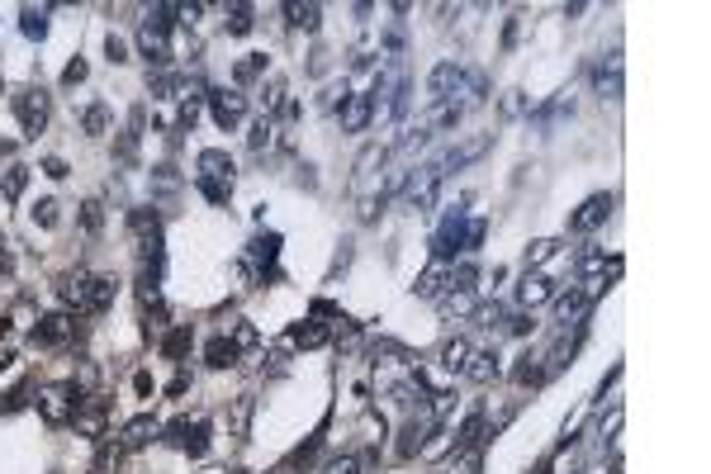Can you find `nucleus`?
I'll use <instances>...</instances> for the list:
<instances>
[{
  "label": "nucleus",
  "instance_id": "obj_1",
  "mask_svg": "<svg viewBox=\"0 0 711 474\" xmlns=\"http://www.w3.org/2000/svg\"><path fill=\"white\" fill-rule=\"evenodd\" d=\"M39 417L48 422V427H67V422L76 417V408L86 403V389H81L76 380H53L39 389Z\"/></svg>",
  "mask_w": 711,
  "mask_h": 474
},
{
  "label": "nucleus",
  "instance_id": "obj_2",
  "mask_svg": "<svg viewBox=\"0 0 711 474\" xmlns=\"http://www.w3.org/2000/svg\"><path fill=\"white\" fill-rule=\"evenodd\" d=\"M10 105H14V118H20L24 138H39V133L48 128V114H53V105H48V91H43V86H24V91H14V95H10Z\"/></svg>",
  "mask_w": 711,
  "mask_h": 474
},
{
  "label": "nucleus",
  "instance_id": "obj_3",
  "mask_svg": "<svg viewBox=\"0 0 711 474\" xmlns=\"http://www.w3.org/2000/svg\"><path fill=\"white\" fill-rule=\"evenodd\" d=\"M441 171H437V162H427V166H418V171L408 176V185H403V205L412 209V214H432V205H437V195H441Z\"/></svg>",
  "mask_w": 711,
  "mask_h": 474
},
{
  "label": "nucleus",
  "instance_id": "obj_4",
  "mask_svg": "<svg viewBox=\"0 0 711 474\" xmlns=\"http://www.w3.org/2000/svg\"><path fill=\"white\" fill-rule=\"evenodd\" d=\"M209 114H213V124H219L223 133H233L242 118H247V95L238 91V86H219V91H209Z\"/></svg>",
  "mask_w": 711,
  "mask_h": 474
},
{
  "label": "nucleus",
  "instance_id": "obj_5",
  "mask_svg": "<svg viewBox=\"0 0 711 474\" xmlns=\"http://www.w3.org/2000/svg\"><path fill=\"white\" fill-rule=\"evenodd\" d=\"M81 337V328H76V318L62 309V313H43L39 323H34V347H67V342H76Z\"/></svg>",
  "mask_w": 711,
  "mask_h": 474
},
{
  "label": "nucleus",
  "instance_id": "obj_6",
  "mask_svg": "<svg viewBox=\"0 0 711 474\" xmlns=\"http://www.w3.org/2000/svg\"><path fill=\"white\" fill-rule=\"evenodd\" d=\"M76 432L81 436H91V442H105L109 436V399H100V394H86V403L76 408Z\"/></svg>",
  "mask_w": 711,
  "mask_h": 474
},
{
  "label": "nucleus",
  "instance_id": "obj_7",
  "mask_svg": "<svg viewBox=\"0 0 711 474\" xmlns=\"http://www.w3.org/2000/svg\"><path fill=\"white\" fill-rule=\"evenodd\" d=\"M465 228H470V224H465V214H460V209L446 214V224H441L437 237H432V257H437L441 266L451 261L455 251H465Z\"/></svg>",
  "mask_w": 711,
  "mask_h": 474
},
{
  "label": "nucleus",
  "instance_id": "obj_8",
  "mask_svg": "<svg viewBox=\"0 0 711 474\" xmlns=\"http://www.w3.org/2000/svg\"><path fill=\"white\" fill-rule=\"evenodd\" d=\"M460 91H465V66L460 62H437L432 76H427V95H432L437 105H446V100H455Z\"/></svg>",
  "mask_w": 711,
  "mask_h": 474
},
{
  "label": "nucleus",
  "instance_id": "obj_9",
  "mask_svg": "<svg viewBox=\"0 0 711 474\" xmlns=\"http://www.w3.org/2000/svg\"><path fill=\"white\" fill-rule=\"evenodd\" d=\"M611 209H617V199H611V195H588L584 205L569 214V228H574V233H598L607 218H611Z\"/></svg>",
  "mask_w": 711,
  "mask_h": 474
},
{
  "label": "nucleus",
  "instance_id": "obj_10",
  "mask_svg": "<svg viewBox=\"0 0 711 474\" xmlns=\"http://www.w3.org/2000/svg\"><path fill=\"white\" fill-rule=\"evenodd\" d=\"M91 270H67V276L57 280V299H62V309L67 313H86V303H91Z\"/></svg>",
  "mask_w": 711,
  "mask_h": 474
},
{
  "label": "nucleus",
  "instance_id": "obj_11",
  "mask_svg": "<svg viewBox=\"0 0 711 474\" xmlns=\"http://www.w3.org/2000/svg\"><path fill=\"white\" fill-rule=\"evenodd\" d=\"M157 436H161V422L152 413H138V417H128L119 427V446L124 451H143V446H152Z\"/></svg>",
  "mask_w": 711,
  "mask_h": 474
},
{
  "label": "nucleus",
  "instance_id": "obj_12",
  "mask_svg": "<svg viewBox=\"0 0 711 474\" xmlns=\"http://www.w3.org/2000/svg\"><path fill=\"white\" fill-rule=\"evenodd\" d=\"M432 432H437V413L432 408H422V417H408L403 432H399V455H403V461H408V455H418Z\"/></svg>",
  "mask_w": 711,
  "mask_h": 474
},
{
  "label": "nucleus",
  "instance_id": "obj_13",
  "mask_svg": "<svg viewBox=\"0 0 711 474\" xmlns=\"http://www.w3.org/2000/svg\"><path fill=\"white\" fill-rule=\"evenodd\" d=\"M489 143H493V133H474L470 143H460V147H451L446 157H437V171L446 176V171H460V166H470V162H479L489 152Z\"/></svg>",
  "mask_w": 711,
  "mask_h": 474
},
{
  "label": "nucleus",
  "instance_id": "obj_14",
  "mask_svg": "<svg viewBox=\"0 0 711 474\" xmlns=\"http://www.w3.org/2000/svg\"><path fill=\"white\" fill-rule=\"evenodd\" d=\"M588 309H593V294L588 290H569V294H555V323L559 328H578L588 318Z\"/></svg>",
  "mask_w": 711,
  "mask_h": 474
},
{
  "label": "nucleus",
  "instance_id": "obj_15",
  "mask_svg": "<svg viewBox=\"0 0 711 474\" xmlns=\"http://www.w3.org/2000/svg\"><path fill=\"white\" fill-rule=\"evenodd\" d=\"M280 257V233H266V237H252V247H247V266H252V276L266 280V266H275Z\"/></svg>",
  "mask_w": 711,
  "mask_h": 474
},
{
  "label": "nucleus",
  "instance_id": "obj_16",
  "mask_svg": "<svg viewBox=\"0 0 711 474\" xmlns=\"http://www.w3.org/2000/svg\"><path fill=\"white\" fill-rule=\"evenodd\" d=\"M545 299H555V280L541 276V270H526L522 285H517V303L522 309H536V303H545Z\"/></svg>",
  "mask_w": 711,
  "mask_h": 474
},
{
  "label": "nucleus",
  "instance_id": "obj_17",
  "mask_svg": "<svg viewBox=\"0 0 711 474\" xmlns=\"http://www.w3.org/2000/svg\"><path fill=\"white\" fill-rule=\"evenodd\" d=\"M195 176H209V180L233 185V157H228L223 147H204V152H200V162H195Z\"/></svg>",
  "mask_w": 711,
  "mask_h": 474
},
{
  "label": "nucleus",
  "instance_id": "obj_18",
  "mask_svg": "<svg viewBox=\"0 0 711 474\" xmlns=\"http://www.w3.org/2000/svg\"><path fill=\"white\" fill-rule=\"evenodd\" d=\"M370 118H375V100H370V95H346V105H342V133H366Z\"/></svg>",
  "mask_w": 711,
  "mask_h": 474
},
{
  "label": "nucleus",
  "instance_id": "obj_19",
  "mask_svg": "<svg viewBox=\"0 0 711 474\" xmlns=\"http://www.w3.org/2000/svg\"><path fill=\"white\" fill-rule=\"evenodd\" d=\"M470 384H493L503 375V365H499V351H474L470 361H465V370H460Z\"/></svg>",
  "mask_w": 711,
  "mask_h": 474
},
{
  "label": "nucleus",
  "instance_id": "obj_20",
  "mask_svg": "<svg viewBox=\"0 0 711 474\" xmlns=\"http://www.w3.org/2000/svg\"><path fill=\"white\" fill-rule=\"evenodd\" d=\"M138 53L147 57V66H157V72H161V66L171 62V43H167V33H157V29H147V24H143V29H138Z\"/></svg>",
  "mask_w": 711,
  "mask_h": 474
},
{
  "label": "nucleus",
  "instance_id": "obj_21",
  "mask_svg": "<svg viewBox=\"0 0 711 474\" xmlns=\"http://www.w3.org/2000/svg\"><path fill=\"white\" fill-rule=\"evenodd\" d=\"M327 342H333V328L318 323V318H304V323H294V328H290V347L313 351V347H327Z\"/></svg>",
  "mask_w": 711,
  "mask_h": 474
},
{
  "label": "nucleus",
  "instance_id": "obj_22",
  "mask_svg": "<svg viewBox=\"0 0 711 474\" xmlns=\"http://www.w3.org/2000/svg\"><path fill=\"white\" fill-rule=\"evenodd\" d=\"M593 86L603 100H621V53H611L598 72H593Z\"/></svg>",
  "mask_w": 711,
  "mask_h": 474
},
{
  "label": "nucleus",
  "instance_id": "obj_23",
  "mask_svg": "<svg viewBox=\"0 0 711 474\" xmlns=\"http://www.w3.org/2000/svg\"><path fill=\"white\" fill-rule=\"evenodd\" d=\"M252 413H256V399L252 394H238L233 408H228V432H233V442H247V432H252Z\"/></svg>",
  "mask_w": 711,
  "mask_h": 474
},
{
  "label": "nucleus",
  "instance_id": "obj_24",
  "mask_svg": "<svg viewBox=\"0 0 711 474\" xmlns=\"http://www.w3.org/2000/svg\"><path fill=\"white\" fill-rule=\"evenodd\" d=\"M190 347H195V332H190V323H176V328H167V332H161V356H167V361H186V356H190Z\"/></svg>",
  "mask_w": 711,
  "mask_h": 474
},
{
  "label": "nucleus",
  "instance_id": "obj_25",
  "mask_svg": "<svg viewBox=\"0 0 711 474\" xmlns=\"http://www.w3.org/2000/svg\"><path fill=\"white\" fill-rule=\"evenodd\" d=\"M470 356H474V347L465 342V337H451V342H441V351H437V365H441V370H451V375H460Z\"/></svg>",
  "mask_w": 711,
  "mask_h": 474
},
{
  "label": "nucleus",
  "instance_id": "obj_26",
  "mask_svg": "<svg viewBox=\"0 0 711 474\" xmlns=\"http://www.w3.org/2000/svg\"><path fill=\"white\" fill-rule=\"evenodd\" d=\"M238 361H242V356H238V347L228 342V337H209V342H204V365H213V370H233Z\"/></svg>",
  "mask_w": 711,
  "mask_h": 474
},
{
  "label": "nucleus",
  "instance_id": "obj_27",
  "mask_svg": "<svg viewBox=\"0 0 711 474\" xmlns=\"http://www.w3.org/2000/svg\"><path fill=\"white\" fill-rule=\"evenodd\" d=\"M446 290H451V280H446V266L441 261L427 266L422 276H418V285H412V294H418V299H441Z\"/></svg>",
  "mask_w": 711,
  "mask_h": 474
},
{
  "label": "nucleus",
  "instance_id": "obj_28",
  "mask_svg": "<svg viewBox=\"0 0 711 474\" xmlns=\"http://www.w3.org/2000/svg\"><path fill=\"white\" fill-rule=\"evenodd\" d=\"M114 299H119V280H114V276H95V280H91V303H86V313H105V309H114Z\"/></svg>",
  "mask_w": 711,
  "mask_h": 474
},
{
  "label": "nucleus",
  "instance_id": "obj_29",
  "mask_svg": "<svg viewBox=\"0 0 711 474\" xmlns=\"http://www.w3.org/2000/svg\"><path fill=\"white\" fill-rule=\"evenodd\" d=\"M285 20H290V29H304V33H318V24H323V5H299V0H294V5H285Z\"/></svg>",
  "mask_w": 711,
  "mask_h": 474
},
{
  "label": "nucleus",
  "instance_id": "obj_30",
  "mask_svg": "<svg viewBox=\"0 0 711 474\" xmlns=\"http://www.w3.org/2000/svg\"><path fill=\"white\" fill-rule=\"evenodd\" d=\"M512 380L517 384H545L551 375H545V356L541 351H526L522 361H517V370H512Z\"/></svg>",
  "mask_w": 711,
  "mask_h": 474
},
{
  "label": "nucleus",
  "instance_id": "obj_31",
  "mask_svg": "<svg viewBox=\"0 0 711 474\" xmlns=\"http://www.w3.org/2000/svg\"><path fill=\"white\" fill-rule=\"evenodd\" d=\"M479 436H484V408H470L465 422L455 427V451H474Z\"/></svg>",
  "mask_w": 711,
  "mask_h": 474
},
{
  "label": "nucleus",
  "instance_id": "obj_32",
  "mask_svg": "<svg viewBox=\"0 0 711 474\" xmlns=\"http://www.w3.org/2000/svg\"><path fill=\"white\" fill-rule=\"evenodd\" d=\"M252 14H256L252 5H242V0H233V5H223V29H228V33H238V39H242V33H252V24H256Z\"/></svg>",
  "mask_w": 711,
  "mask_h": 474
},
{
  "label": "nucleus",
  "instance_id": "obj_33",
  "mask_svg": "<svg viewBox=\"0 0 711 474\" xmlns=\"http://www.w3.org/2000/svg\"><path fill=\"white\" fill-rule=\"evenodd\" d=\"M460 118H465V100H446V105L432 110V118H427L422 128H427V133H432V128H455Z\"/></svg>",
  "mask_w": 711,
  "mask_h": 474
},
{
  "label": "nucleus",
  "instance_id": "obj_34",
  "mask_svg": "<svg viewBox=\"0 0 711 474\" xmlns=\"http://www.w3.org/2000/svg\"><path fill=\"white\" fill-rule=\"evenodd\" d=\"M223 337H228V342H233V347H238V356L256 351V342H261V337H256V328L247 323V318H233V323H228V332H223Z\"/></svg>",
  "mask_w": 711,
  "mask_h": 474
},
{
  "label": "nucleus",
  "instance_id": "obj_35",
  "mask_svg": "<svg viewBox=\"0 0 711 474\" xmlns=\"http://www.w3.org/2000/svg\"><path fill=\"white\" fill-rule=\"evenodd\" d=\"M81 133H86V138H105L109 133V110L105 105H86L81 110Z\"/></svg>",
  "mask_w": 711,
  "mask_h": 474
},
{
  "label": "nucleus",
  "instance_id": "obj_36",
  "mask_svg": "<svg viewBox=\"0 0 711 474\" xmlns=\"http://www.w3.org/2000/svg\"><path fill=\"white\" fill-rule=\"evenodd\" d=\"M446 280H451V290H460V294H474V285H479V266H474V261L446 266Z\"/></svg>",
  "mask_w": 711,
  "mask_h": 474
},
{
  "label": "nucleus",
  "instance_id": "obj_37",
  "mask_svg": "<svg viewBox=\"0 0 711 474\" xmlns=\"http://www.w3.org/2000/svg\"><path fill=\"white\" fill-rule=\"evenodd\" d=\"M0 190H5V199H20V195L29 190V166H24V162L5 166V176H0Z\"/></svg>",
  "mask_w": 711,
  "mask_h": 474
},
{
  "label": "nucleus",
  "instance_id": "obj_38",
  "mask_svg": "<svg viewBox=\"0 0 711 474\" xmlns=\"http://www.w3.org/2000/svg\"><path fill=\"white\" fill-rule=\"evenodd\" d=\"M256 76H266V53H247V57L233 66V81H238V86H247V81H256Z\"/></svg>",
  "mask_w": 711,
  "mask_h": 474
},
{
  "label": "nucleus",
  "instance_id": "obj_39",
  "mask_svg": "<svg viewBox=\"0 0 711 474\" xmlns=\"http://www.w3.org/2000/svg\"><path fill=\"white\" fill-rule=\"evenodd\" d=\"M180 451L195 455V461H200V455L209 451V422H204V417H195V422H190V436H186V446H180Z\"/></svg>",
  "mask_w": 711,
  "mask_h": 474
},
{
  "label": "nucleus",
  "instance_id": "obj_40",
  "mask_svg": "<svg viewBox=\"0 0 711 474\" xmlns=\"http://www.w3.org/2000/svg\"><path fill=\"white\" fill-rule=\"evenodd\" d=\"M441 313H446V318H465V313H474V294L446 290V294H441Z\"/></svg>",
  "mask_w": 711,
  "mask_h": 474
},
{
  "label": "nucleus",
  "instance_id": "obj_41",
  "mask_svg": "<svg viewBox=\"0 0 711 474\" xmlns=\"http://www.w3.org/2000/svg\"><path fill=\"white\" fill-rule=\"evenodd\" d=\"M20 29H24V39H43V33H48V10L24 5L20 10Z\"/></svg>",
  "mask_w": 711,
  "mask_h": 474
},
{
  "label": "nucleus",
  "instance_id": "obj_42",
  "mask_svg": "<svg viewBox=\"0 0 711 474\" xmlns=\"http://www.w3.org/2000/svg\"><path fill=\"white\" fill-rule=\"evenodd\" d=\"M81 228H86V237H100V228H105V205L100 199H86V205H81Z\"/></svg>",
  "mask_w": 711,
  "mask_h": 474
},
{
  "label": "nucleus",
  "instance_id": "obj_43",
  "mask_svg": "<svg viewBox=\"0 0 711 474\" xmlns=\"http://www.w3.org/2000/svg\"><path fill=\"white\" fill-rule=\"evenodd\" d=\"M474 323H479V328H489V332H493V328H503V323H507L503 303H499V299H493V303H474Z\"/></svg>",
  "mask_w": 711,
  "mask_h": 474
},
{
  "label": "nucleus",
  "instance_id": "obj_44",
  "mask_svg": "<svg viewBox=\"0 0 711 474\" xmlns=\"http://www.w3.org/2000/svg\"><path fill=\"white\" fill-rule=\"evenodd\" d=\"M460 95H470L465 105H484V100H489V76L484 72H465V91H460Z\"/></svg>",
  "mask_w": 711,
  "mask_h": 474
},
{
  "label": "nucleus",
  "instance_id": "obj_45",
  "mask_svg": "<svg viewBox=\"0 0 711 474\" xmlns=\"http://www.w3.org/2000/svg\"><path fill=\"white\" fill-rule=\"evenodd\" d=\"M176 190H180L176 166H152V195H176Z\"/></svg>",
  "mask_w": 711,
  "mask_h": 474
},
{
  "label": "nucleus",
  "instance_id": "obj_46",
  "mask_svg": "<svg viewBox=\"0 0 711 474\" xmlns=\"http://www.w3.org/2000/svg\"><path fill=\"white\" fill-rule=\"evenodd\" d=\"M247 143H252V152H271V147H275V124H271V118H256V124H252V138H247Z\"/></svg>",
  "mask_w": 711,
  "mask_h": 474
},
{
  "label": "nucleus",
  "instance_id": "obj_47",
  "mask_svg": "<svg viewBox=\"0 0 711 474\" xmlns=\"http://www.w3.org/2000/svg\"><path fill=\"white\" fill-rule=\"evenodd\" d=\"M280 105H285V76H271L266 86H261V110L271 114V110H280Z\"/></svg>",
  "mask_w": 711,
  "mask_h": 474
},
{
  "label": "nucleus",
  "instance_id": "obj_48",
  "mask_svg": "<svg viewBox=\"0 0 711 474\" xmlns=\"http://www.w3.org/2000/svg\"><path fill=\"white\" fill-rule=\"evenodd\" d=\"M555 251H559V242H555V237H536V242L526 247V266H545V261L555 257Z\"/></svg>",
  "mask_w": 711,
  "mask_h": 474
},
{
  "label": "nucleus",
  "instance_id": "obj_49",
  "mask_svg": "<svg viewBox=\"0 0 711 474\" xmlns=\"http://www.w3.org/2000/svg\"><path fill=\"white\" fill-rule=\"evenodd\" d=\"M195 190H200L204 199H213V205H223V199L233 195V185H223V180H209V176H195Z\"/></svg>",
  "mask_w": 711,
  "mask_h": 474
},
{
  "label": "nucleus",
  "instance_id": "obj_50",
  "mask_svg": "<svg viewBox=\"0 0 711 474\" xmlns=\"http://www.w3.org/2000/svg\"><path fill=\"white\" fill-rule=\"evenodd\" d=\"M34 224H39V228H57V224H62V205H57V199H39Z\"/></svg>",
  "mask_w": 711,
  "mask_h": 474
},
{
  "label": "nucleus",
  "instance_id": "obj_51",
  "mask_svg": "<svg viewBox=\"0 0 711 474\" xmlns=\"http://www.w3.org/2000/svg\"><path fill=\"white\" fill-rule=\"evenodd\" d=\"M24 403H29V380H20V384H14L5 399H0V413H20Z\"/></svg>",
  "mask_w": 711,
  "mask_h": 474
},
{
  "label": "nucleus",
  "instance_id": "obj_52",
  "mask_svg": "<svg viewBox=\"0 0 711 474\" xmlns=\"http://www.w3.org/2000/svg\"><path fill=\"white\" fill-rule=\"evenodd\" d=\"M86 76H91V66L76 57V62H67V72H62V86L72 91V86H81V81H86Z\"/></svg>",
  "mask_w": 711,
  "mask_h": 474
},
{
  "label": "nucleus",
  "instance_id": "obj_53",
  "mask_svg": "<svg viewBox=\"0 0 711 474\" xmlns=\"http://www.w3.org/2000/svg\"><path fill=\"white\" fill-rule=\"evenodd\" d=\"M603 266H607V257H603V251H598V247H588V251H584V257H578V270H584V276H598V270H603Z\"/></svg>",
  "mask_w": 711,
  "mask_h": 474
},
{
  "label": "nucleus",
  "instance_id": "obj_54",
  "mask_svg": "<svg viewBox=\"0 0 711 474\" xmlns=\"http://www.w3.org/2000/svg\"><path fill=\"white\" fill-rule=\"evenodd\" d=\"M105 57H109L114 66H119V62H128V43L119 39V33H109V39H105Z\"/></svg>",
  "mask_w": 711,
  "mask_h": 474
},
{
  "label": "nucleus",
  "instance_id": "obj_55",
  "mask_svg": "<svg viewBox=\"0 0 711 474\" xmlns=\"http://www.w3.org/2000/svg\"><path fill=\"white\" fill-rule=\"evenodd\" d=\"M327 474H360V461L356 455H337V461L327 465Z\"/></svg>",
  "mask_w": 711,
  "mask_h": 474
},
{
  "label": "nucleus",
  "instance_id": "obj_56",
  "mask_svg": "<svg viewBox=\"0 0 711 474\" xmlns=\"http://www.w3.org/2000/svg\"><path fill=\"white\" fill-rule=\"evenodd\" d=\"M43 176H53V180H67L72 171H67V162H62V157H43Z\"/></svg>",
  "mask_w": 711,
  "mask_h": 474
},
{
  "label": "nucleus",
  "instance_id": "obj_57",
  "mask_svg": "<svg viewBox=\"0 0 711 474\" xmlns=\"http://www.w3.org/2000/svg\"><path fill=\"white\" fill-rule=\"evenodd\" d=\"M503 328H507V332H517V337H526V332L536 328V318H532V313H517V318H507Z\"/></svg>",
  "mask_w": 711,
  "mask_h": 474
},
{
  "label": "nucleus",
  "instance_id": "obj_58",
  "mask_svg": "<svg viewBox=\"0 0 711 474\" xmlns=\"http://www.w3.org/2000/svg\"><path fill=\"white\" fill-rule=\"evenodd\" d=\"M479 242H484V224H470L465 228V251H479Z\"/></svg>",
  "mask_w": 711,
  "mask_h": 474
},
{
  "label": "nucleus",
  "instance_id": "obj_59",
  "mask_svg": "<svg viewBox=\"0 0 711 474\" xmlns=\"http://www.w3.org/2000/svg\"><path fill=\"white\" fill-rule=\"evenodd\" d=\"M186 389H190V370H180V375H176V380L167 384V394H171V399H180V394H186Z\"/></svg>",
  "mask_w": 711,
  "mask_h": 474
},
{
  "label": "nucleus",
  "instance_id": "obj_60",
  "mask_svg": "<svg viewBox=\"0 0 711 474\" xmlns=\"http://www.w3.org/2000/svg\"><path fill=\"white\" fill-rule=\"evenodd\" d=\"M134 389H138V399H147V394H152V375H147V370H138V375H134Z\"/></svg>",
  "mask_w": 711,
  "mask_h": 474
},
{
  "label": "nucleus",
  "instance_id": "obj_61",
  "mask_svg": "<svg viewBox=\"0 0 711 474\" xmlns=\"http://www.w3.org/2000/svg\"><path fill=\"white\" fill-rule=\"evenodd\" d=\"M503 114H522V91H507V100H503Z\"/></svg>",
  "mask_w": 711,
  "mask_h": 474
},
{
  "label": "nucleus",
  "instance_id": "obj_62",
  "mask_svg": "<svg viewBox=\"0 0 711 474\" xmlns=\"http://www.w3.org/2000/svg\"><path fill=\"white\" fill-rule=\"evenodd\" d=\"M479 465H484V461H479V451H465V465H460V470H465V474H479Z\"/></svg>",
  "mask_w": 711,
  "mask_h": 474
},
{
  "label": "nucleus",
  "instance_id": "obj_63",
  "mask_svg": "<svg viewBox=\"0 0 711 474\" xmlns=\"http://www.w3.org/2000/svg\"><path fill=\"white\" fill-rule=\"evenodd\" d=\"M10 270V247H5V237H0V276Z\"/></svg>",
  "mask_w": 711,
  "mask_h": 474
},
{
  "label": "nucleus",
  "instance_id": "obj_64",
  "mask_svg": "<svg viewBox=\"0 0 711 474\" xmlns=\"http://www.w3.org/2000/svg\"><path fill=\"white\" fill-rule=\"evenodd\" d=\"M228 474H252V470H228Z\"/></svg>",
  "mask_w": 711,
  "mask_h": 474
}]
</instances>
